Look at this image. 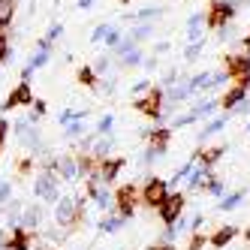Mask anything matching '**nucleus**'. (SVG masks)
<instances>
[{"label":"nucleus","mask_w":250,"mask_h":250,"mask_svg":"<svg viewBox=\"0 0 250 250\" xmlns=\"http://www.w3.org/2000/svg\"><path fill=\"white\" fill-rule=\"evenodd\" d=\"M84 217V199H73V196H61L55 202V220L61 226H76Z\"/></svg>","instance_id":"1"},{"label":"nucleus","mask_w":250,"mask_h":250,"mask_svg":"<svg viewBox=\"0 0 250 250\" xmlns=\"http://www.w3.org/2000/svg\"><path fill=\"white\" fill-rule=\"evenodd\" d=\"M166 196H169V184L163 181V178H148L145 187H142V193H139V202L145 208H160L166 202Z\"/></svg>","instance_id":"2"},{"label":"nucleus","mask_w":250,"mask_h":250,"mask_svg":"<svg viewBox=\"0 0 250 250\" xmlns=\"http://www.w3.org/2000/svg\"><path fill=\"white\" fill-rule=\"evenodd\" d=\"M235 15V6L226 3V0H214V3L208 6V15H205V24L211 30H220L223 24H229V19Z\"/></svg>","instance_id":"3"},{"label":"nucleus","mask_w":250,"mask_h":250,"mask_svg":"<svg viewBox=\"0 0 250 250\" xmlns=\"http://www.w3.org/2000/svg\"><path fill=\"white\" fill-rule=\"evenodd\" d=\"M184 205H187V196H184V193H169V196H166V202L157 208V211H160V220H163L166 226H172L178 217H181Z\"/></svg>","instance_id":"4"},{"label":"nucleus","mask_w":250,"mask_h":250,"mask_svg":"<svg viewBox=\"0 0 250 250\" xmlns=\"http://www.w3.org/2000/svg\"><path fill=\"white\" fill-rule=\"evenodd\" d=\"M33 193H37V199H40V202H58V199H61V190H58V178L51 175V172L40 175L37 181H33Z\"/></svg>","instance_id":"5"},{"label":"nucleus","mask_w":250,"mask_h":250,"mask_svg":"<svg viewBox=\"0 0 250 250\" xmlns=\"http://www.w3.org/2000/svg\"><path fill=\"white\" fill-rule=\"evenodd\" d=\"M15 136L21 139V145L27 148V151H40L42 148V139H40V133L33 130V124L30 121H24V115L15 121Z\"/></svg>","instance_id":"6"},{"label":"nucleus","mask_w":250,"mask_h":250,"mask_svg":"<svg viewBox=\"0 0 250 250\" xmlns=\"http://www.w3.org/2000/svg\"><path fill=\"white\" fill-rule=\"evenodd\" d=\"M163 91H148L145 97H139L136 103H133V109H139V112H145L148 118H163Z\"/></svg>","instance_id":"7"},{"label":"nucleus","mask_w":250,"mask_h":250,"mask_svg":"<svg viewBox=\"0 0 250 250\" xmlns=\"http://www.w3.org/2000/svg\"><path fill=\"white\" fill-rule=\"evenodd\" d=\"M136 199H139V193L133 184H124L118 193H115V202H118V211H121V217H133V211H136Z\"/></svg>","instance_id":"8"},{"label":"nucleus","mask_w":250,"mask_h":250,"mask_svg":"<svg viewBox=\"0 0 250 250\" xmlns=\"http://www.w3.org/2000/svg\"><path fill=\"white\" fill-rule=\"evenodd\" d=\"M226 76H232L235 82L250 76V55H229L226 58Z\"/></svg>","instance_id":"9"},{"label":"nucleus","mask_w":250,"mask_h":250,"mask_svg":"<svg viewBox=\"0 0 250 250\" xmlns=\"http://www.w3.org/2000/svg\"><path fill=\"white\" fill-rule=\"evenodd\" d=\"M121 166H124V157H105V160H100V181L103 184H112L115 181V178H118V172H121Z\"/></svg>","instance_id":"10"},{"label":"nucleus","mask_w":250,"mask_h":250,"mask_svg":"<svg viewBox=\"0 0 250 250\" xmlns=\"http://www.w3.org/2000/svg\"><path fill=\"white\" fill-rule=\"evenodd\" d=\"M87 196L97 202V208H103V211H109L112 208V196H109V190H105L103 184H97V175H91V181H87Z\"/></svg>","instance_id":"11"},{"label":"nucleus","mask_w":250,"mask_h":250,"mask_svg":"<svg viewBox=\"0 0 250 250\" xmlns=\"http://www.w3.org/2000/svg\"><path fill=\"white\" fill-rule=\"evenodd\" d=\"M33 103V94H30V84L27 82H21L15 91L6 97V103H3V109H19V105H30Z\"/></svg>","instance_id":"12"},{"label":"nucleus","mask_w":250,"mask_h":250,"mask_svg":"<svg viewBox=\"0 0 250 250\" xmlns=\"http://www.w3.org/2000/svg\"><path fill=\"white\" fill-rule=\"evenodd\" d=\"M42 223V208L40 205H27L24 211H21V217H19V226L24 229V232H30V229H37Z\"/></svg>","instance_id":"13"},{"label":"nucleus","mask_w":250,"mask_h":250,"mask_svg":"<svg viewBox=\"0 0 250 250\" xmlns=\"http://www.w3.org/2000/svg\"><path fill=\"white\" fill-rule=\"evenodd\" d=\"M235 235H238V226H220V229L208 238V244H211V247H217V250H223L232 238H235Z\"/></svg>","instance_id":"14"},{"label":"nucleus","mask_w":250,"mask_h":250,"mask_svg":"<svg viewBox=\"0 0 250 250\" xmlns=\"http://www.w3.org/2000/svg\"><path fill=\"white\" fill-rule=\"evenodd\" d=\"M145 139L151 142V151H154V154H163V151L169 148L172 130H157V133H145Z\"/></svg>","instance_id":"15"},{"label":"nucleus","mask_w":250,"mask_h":250,"mask_svg":"<svg viewBox=\"0 0 250 250\" xmlns=\"http://www.w3.org/2000/svg\"><path fill=\"white\" fill-rule=\"evenodd\" d=\"M6 250H30V235L21 226H12V238L6 241Z\"/></svg>","instance_id":"16"},{"label":"nucleus","mask_w":250,"mask_h":250,"mask_svg":"<svg viewBox=\"0 0 250 250\" xmlns=\"http://www.w3.org/2000/svg\"><path fill=\"white\" fill-rule=\"evenodd\" d=\"M244 94H247V84H235V87H232V91L220 100V105H223V109H235L238 103H244Z\"/></svg>","instance_id":"17"},{"label":"nucleus","mask_w":250,"mask_h":250,"mask_svg":"<svg viewBox=\"0 0 250 250\" xmlns=\"http://www.w3.org/2000/svg\"><path fill=\"white\" fill-rule=\"evenodd\" d=\"M48 55H51V42H45V40H42V42H40V48H37V55L27 61V66H30V69H40V66L48 61Z\"/></svg>","instance_id":"18"},{"label":"nucleus","mask_w":250,"mask_h":250,"mask_svg":"<svg viewBox=\"0 0 250 250\" xmlns=\"http://www.w3.org/2000/svg\"><path fill=\"white\" fill-rule=\"evenodd\" d=\"M223 151L226 148H205V151H199V160H202V166H214V163H217V160L223 157Z\"/></svg>","instance_id":"19"},{"label":"nucleus","mask_w":250,"mask_h":250,"mask_svg":"<svg viewBox=\"0 0 250 250\" xmlns=\"http://www.w3.org/2000/svg\"><path fill=\"white\" fill-rule=\"evenodd\" d=\"M12 0H0V27H6L12 21Z\"/></svg>","instance_id":"20"},{"label":"nucleus","mask_w":250,"mask_h":250,"mask_svg":"<svg viewBox=\"0 0 250 250\" xmlns=\"http://www.w3.org/2000/svg\"><path fill=\"white\" fill-rule=\"evenodd\" d=\"M121 223H124V217H105V220L97 223V229H100V232H118Z\"/></svg>","instance_id":"21"},{"label":"nucleus","mask_w":250,"mask_h":250,"mask_svg":"<svg viewBox=\"0 0 250 250\" xmlns=\"http://www.w3.org/2000/svg\"><path fill=\"white\" fill-rule=\"evenodd\" d=\"M79 82L87 84V87H94L97 84V73H94V66H82L79 69Z\"/></svg>","instance_id":"22"},{"label":"nucleus","mask_w":250,"mask_h":250,"mask_svg":"<svg viewBox=\"0 0 250 250\" xmlns=\"http://www.w3.org/2000/svg\"><path fill=\"white\" fill-rule=\"evenodd\" d=\"M12 202V184L9 181H0V208H6Z\"/></svg>","instance_id":"23"},{"label":"nucleus","mask_w":250,"mask_h":250,"mask_svg":"<svg viewBox=\"0 0 250 250\" xmlns=\"http://www.w3.org/2000/svg\"><path fill=\"white\" fill-rule=\"evenodd\" d=\"M241 199H244V193H232V196H226V199L220 202V211H232V208H235Z\"/></svg>","instance_id":"24"},{"label":"nucleus","mask_w":250,"mask_h":250,"mask_svg":"<svg viewBox=\"0 0 250 250\" xmlns=\"http://www.w3.org/2000/svg\"><path fill=\"white\" fill-rule=\"evenodd\" d=\"M205 244H208V238H205V235H199V232H196V235L190 238V250H202Z\"/></svg>","instance_id":"25"},{"label":"nucleus","mask_w":250,"mask_h":250,"mask_svg":"<svg viewBox=\"0 0 250 250\" xmlns=\"http://www.w3.org/2000/svg\"><path fill=\"white\" fill-rule=\"evenodd\" d=\"M3 61H9V45H6V37L0 33V63Z\"/></svg>","instance_id":"26"},{"label":"nucleus","mask_w":250,"mask_h":250,"mask_svg":"<svg viewBox=\"0 0 250 250\" xmlns=\"http://www.w3.org/2000/svg\"><path fill=\"white\" fill-rule=\"evenodd\" d=\"M61 33H63V27H61V24H55V27L48 30V37H45V42H55V40L61 37Z\"/></svg>","instance_id":"27"},{"label":"nucleus","mask_w":250,"mask_h":250,"mask_svg":"<svg viewBox=\"0 0 250 250\" xmlns=\"http://www.w3.org/2000/svg\"><path fill=\"white\" fill-rule=\"evenodd\" d=\"M82 130H84L82 124H79V121H73V124L66 127V136H82Z\"/></svg>","instance_id":"28"},{"label":"nucleus","mask_w":250,"mask_h":250,"mask_svg":"<svg viewBox=\"0 0 250 250\" xmlns=\"http://www.w3.org/2000/svg\"><path fill=\"white\" fill-rule=\"evenodd\" d=\"M109 130H112V115H105V118L100 121V130H97V133H109Z\"/></svg>","instance_id":"29"},{"label":"nucleus","mask_w":250,"mask_h":250,"mask_svg":"<svg viewBox=\"0 0 250 250\" xmlns=\"http://www.w3.org/2000/svg\"><path fill=\"white\" fill-rule=\"evenodd\" d=\"M30 105H33V112H37V115H42V112L48 109V105H45V100H33Z\"/></svg>","instance_id":"30"},{"label":"nucleus","mask_w":250,"mask_h":250,"mask_svg":"<svg viewBox=\"0 0 250 250\" xmlns=\"http://www.w3.org/2000/svg\"><path fill=\"white\" fill-rule=\"evenodd\" d=\"M6 133H9V124L0 121V148H3V142H6Z\"/></svg>","instance_id":"31"},{"label":"nucleus","mask_w":250,"mask_h":250,"mask_svg":"<svg viewBox=\"0 0 250 250\" xmlns=\"http://www.w3.org/2000/svg\"><path fill=\"white\" fill-rule=\"evenodd\" d=\"M220 127H223V121H214V124H208V130H205V136H208V133H217Z\"/></svg>","instance_id":"32"},{"label":"nucleus","mask_w":250,"mask_h":250,"mask_svg":"<svg viewBox=\"0 0 250 250\" xmlns=\"http://www.w3.org/2000/svg\"><path fill=\"white\" fill-rule=\"evenodd\" d=\"M30 169H33L30 160H21V163H19V172H30Z\"/></svg>","instance_id":"33"},{"label":"nucleus","mask_w":250,"mask_h":250,"mask_svg":"<svg viewBox=\"0 0 250 250\" xmlns=\"http://www.w3.org/2000/svg\"><path fill=\"white\" fill-rule=\"evenodd\" d=\"M157 250H175V247H172V244H160Z\"/></svg>","instance_id":"34"},{"label":"nucleus","mask_w":250,"mask_h":250,"mask_svg":"<svg viewBox=\"0 0 250 250\" xmlns=\"http://www.w3.org/2000/svg\"><path fill=\"white\" fill-rule=\"evenodd\" d=\"M244 235H247V238H250V229H247V232H244Z\"/></svg>","instance_id":"35"},{"label":"nucleus","mask_w":250,"mask_h":250,"mask_svg":"<svg viewBox=\"0 0 250 250\" xmlns=\"http://www.w3.org/2000/svg\"><path fill=\"white\" fill-rule=\"evenodd\" d=\"M121 3H130V0H121Z\"/></svg>","instance_id":"36"},{"label":"nucleus","mask_w":250,"mask_h":250,"mask_svg":"<svg viewBox=\"0 0 250 250\" xmlns=\"http://www.w3.org/2000/svg\"><path fill=\"white\" fill-rule=\"evenodd\" d=\"M148 250H157V247H148Z\"/></svg>","instance_id":"37"}]
</instances>
